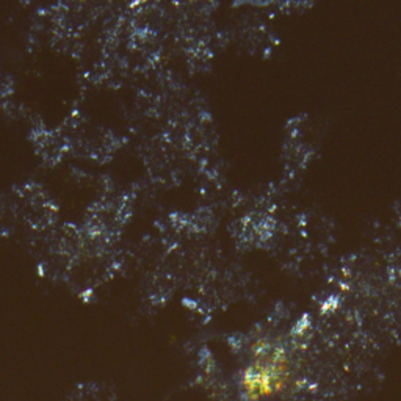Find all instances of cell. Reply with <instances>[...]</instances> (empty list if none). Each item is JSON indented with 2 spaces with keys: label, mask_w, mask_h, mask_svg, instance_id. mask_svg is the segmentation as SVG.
<instances>
[{
  "label": "cell",
  "mask_w": 401,
  "mask_h": 401,
  "mask_svg": "<svg viewBox=\"0 0 401 401\" xmlns=\"http://www.w3.org/2000/svg\"><path fill=\"white\" fill-rule=\"evenodd\" d=\"M288 359L284 348L267 338L254 343L251 361L241 371L240 390L245 401H259L281 389L287 378Z\"/></svg>",
  "instance_id": "obj_1"
}]
</instances>
